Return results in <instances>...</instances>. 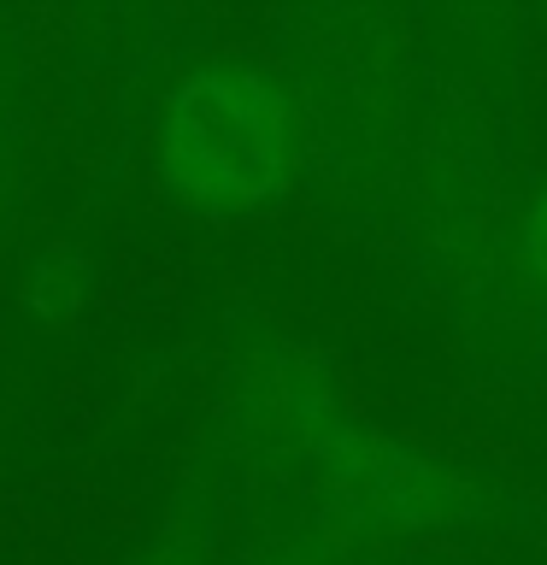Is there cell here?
Segmentation results:
<instances>
[{"mask_svg": "<svg viewBox=\"0 0 547 565\" xmlns=\"http://www.w3.org/2000/svg\"><path fill=\"white\" fill-rule=\"evenodd\" d=\"M165 183L212 218H254L282 194V124L259 83L201 77L171 106Z\"/></svg>", "mask_w": 547, "mask_h": 565, "instance_id": "1", "label": "cell"}, {"mask_svg": "<svg viewBox=\"0 0 547 565\" xmlns=\"http://www.w3.org/2000/svg\"><path fill=\"white\" fill-rule=\"evenodd\" d=\"M524 242H529V259H536V271L547 277V189L536 194V206H529V224H524Z\"/></svg>", "mask_w": 547, "mask_h": 565, "instance_id": "2", "label": "cell"}]
</instances>
